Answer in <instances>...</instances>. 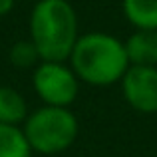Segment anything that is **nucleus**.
<instances>
[{
    "label": "nucleus",
    "mask_w": 157,
    "mask_h": 157,
    "mask_svg": "<svg viewBox=\"0 0 157 157\" xmlns=\"http://www.w3.org/2000/svg\"><path fill=\"white\" fill-rule=\"evenodd\" d=\"M68 64L76 72L78 80L94 88L119 84L131 66L125 42L101 30L80 34Z\"/></svg>",
    "instance_id": "nucleus-1"
},
{
    "label": "nucleus",
    "mask_w": 157,
    "mask_h": 157,
    "mask_svg": "<svg viewBox=\"0 0 157 157\" xmlns=\"http://www.w3.org/2000/svg\"><path fill=\"white\" fill-rule=\"evenodd\" d=\"M28 30L42 62H68L80 38L76 8L68 0H38Z\"/></svg>",
    "instance_id": "nucleus-2"
},
{
    "label": "nucleus",
    "mask_w": 157,
    "mask_h": 157,
    "mask_svg": "<svg viewBox=\"0 0 157 157\" xmlns=\"http://www.w3.org/2000/svg\"><path fill=\"white\" fill-rule=\"evenodd\" d=\"M22 131L32 151L42 155H56L70 149L80 133L78 117L70 107L42 105L30 111Z\"/></svg>",
    "instance_id": "nucleus-3"
},
{
    "label": "nucleus",
    "mask_w": 157,
    "mask_h": 157,
    "mask_svg": "<svg viewBox=\"0 0 157 157\" xmlns=\"http://www.w3.org/2000/svg\"><path fill=\"white\" fill-rule=\"evenodd\" d=\"M32 88L44 105L70 107L78 100L80 80L66 62H40L32 74Z\"/></svg>",
    "instance_id": "nucleus-4"
},
{
    "label": "nucleus",
    "mask_w": 157,
    "mask_h": 157,
    "mask_svg": "<svg viewBox=\"0 0 157 157\" xmlns=\"http://www.w3.org/2000/svg\"><path fill=\"white\" fill-rule=\"evenodd\" d=\"M119 84L123 100L131 109L143 115L157 113V68L129 66Z\"/></svg>",
    "instance_id": "nucleus-5"
},
{
    "label": "nucleus",
    "mask_w": 157,
    "mask_h": 157,
    "mask_svg": "<svg viewBox=\"0 0 157 157\" xmlns=\"http://www.w3.org/2000/svg\"><path fill=\"white\" fill-rule=\"evenodd\" d=\"M125 52L131 66L157 68V30H135L125 40Z\"/></svg>",
    "instance_id": "nucleus-6"
},
{
    "label": "nucleus",
    "mask_w": 157,
    "mask_h": 157,
    "mask_svg": "<svg viewBox=\"0 0 157 157\" xmlns=\"http://www.w3.org/2000/svg\"><path fill=\"white\" fill-rule=\"evenodd\" d=\"M121 10L135 30H157V0H121Z\"/></svg>",
    "instance_id": "nucleus-7"
},
{
    "label": "nucleus",
    "mask_w": 157,
    "mask_h": 157,
    "mask_svg": "<svg viewBox=\"0 0 157 157\" xmlns=\"http://www.w3.org/2000/svg\"><path fill=\"white\" fill-rule=\"evenodd\" d=\"M28 104L24 96L14 88L0 86V123L22 125L28 117Z\"/></svg>",
    "instance_id": "nucleus-8"
},
{
    "label": "nucleus",
    "mask_w": 157,
    "mask_h": 157,
    "mask_svg": "<svg viewBox=\"0 0 157 157\" xmlns=\"http://www.w3.org/2000/svg\"><path fill=\"white\" fill-rule=\"evenodd\" d=\"M32 153L22 127L0 123V157H32Z\"/></svg>",
    "instance_id": "nucleus-9"
},
{
    "label": "nucleus",
    "mask_w": 157,
    "mask_h": 157,
    "mask_svg": "<svg viewBox=\"0 0 157 157\" xmlns=\"http://www.w3.org/2000/svg\"><path fill=\"white\" fill-rule=\"evenodd\" d=\"M8 60L14 68L20 70H28V68H36V66L42 62L36 46L32 44V40H18V42L12 44L10 52H8Z\"/></svg>",
    "instance_id": "nucleus-10"
},
{
    "label": "nucleus",
    "mask_w": 157,
    "mask_h": 157,
    "mask_svg": "<svg viewBox=\"0 0 157 157\" xmlns=\"http://www.w3.org/2000/svg\"><path fill=\"white\" fill-rule=\"evenodd\" d=\"M12 8H14V0H0V18L10 14Z\"/></svg>",
    "instance_id": "nucleus-11"
}]
</instances>
